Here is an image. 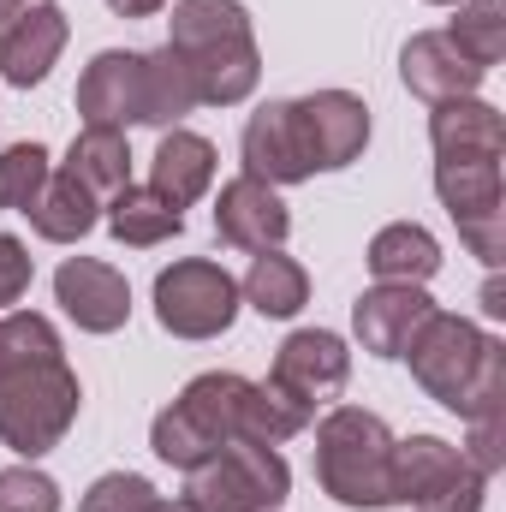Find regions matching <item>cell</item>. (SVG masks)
Returning a JSON list of instances; mask_svg holds the SVG:
<instances>
[{
  "label": "cell",
  "mask_w": 506,
  "mask_h": 512,
  "mask_svg": "<svg viewBox=\"0 0 506 512\" xmlns=\"http://www.w3.org/2000/svg\"><path fill=\"white\" fill-rule=\"evenodd\" d=\"M197 108V90H191V72L185 60L161 42L155 54H143V96H137V126L173 131L185 114Z\"/></svg>",
  "instance_id": "25"
},
{
  "label": "cell",
  "mask_w": 506,
  "mask_h": 512,
  "mask_svg": "<svg viewBox=\"0 0 506 512\" xmlns=\"http://www.w3.org/2000/svg\"><path fill=\"white\" fill-rule=\"evenodd\" d=\"M429 143H435V161H501L506 120L483 96H459L429 114Z\"/></svg>",
  "instance_id": "18"
},
{
  "label": "cell",
  "mask_w": 506,
  "mask_h": 512,
  "mask_svg": "<svg viewBox=\"0 0 506 512\" xmlns=\"http://www.w3.org/2000/svg\"><path fill=\"white\" fill-rule=\"evenodd\" d=\"M405 364L435 405L459 411L465 423L506 411V346L453 310L423 316V328L405 346Z\"/></svg>",
  "instance_id": "1"
},
{
  "label": "cell",
  "mask_w": 506,
  "mask_h": 512,
  "mask_svg": "<svg viewBox=\"0 0 506 512\" xmlns=\"http://www.w3.org/2000/svg\"><path fill=\"white\" fill-rule=\"evenodd\" d=\"M483 477L501 471V411L495 417H471V453H465Z\"/></svg>",
  "instance_id": "35"
},
{
  "label": "cell",
  "mask_w": 506,
  "mask_h": 512,
  "mask_svg": "<svg viewBox=\"0 0 506 512\" xmlns=\"http://www.w3.org/2000/svg\"><path fill=\"white\" fill-rule=\"evenodd\" d=\"M435 310V298L423 292V286H370L358 304H352V328H358V340H364V352H376V358H405V346H411V334L423 328V316Z\"/></svg>",
  "instance_id": "16"
},
{
  "label": "cell",
  "mask_w": 506,
  "mask_h": 512,
  "mask_svg": "<svg viewBox=\"0 0 506 512\" xmlns=\"http://www.w3.org/2000/svg\"><path fill=\"white\" fill-rule=\"evenodd\" d=\"M316 483L352 512H381L393 501V429L364 405H334L316 423Z\"/></svg>",
  "instance_id": "3"
},
{
  "label": "cell",
  "mask_w": 506,
  "mask_h": 512,
  "mask_svg": "<svg viewBox=\"0 0 506 512\" xmlns=\"http://www.w3.org/2000/svg\"><path fill=\"white\" fill-rule=\"evenodd\" d=\"M66 36H72L66 12H60L54 0H42L36 12H24V18H18L6 36H0V78H6L12 90H30V84H42V78L54 72V60H60Z\"/></svg>",
  "instance_id": "17"
},
{
  "label": "cell",
  "mask_w": 506,
  "mask_h": 512,
  "mask_svg": "<svg viewBox=\"0 0 506 512\" xmlns=\"http://www.w3.org/2000/svg\"><path fill=\"white\" fill-rule=\"evenodd\" d=\"M36 6H42V0H0V36H6L24 12H36Z\"/></svg>",
  "instance_id": "37"
},
{
  "label": "cell",
  "mask_w": 506,
  "mask_h": 512,
  "mask_svg": "<svg viewBox=\"0 0 506 512\" xmlns=\"http://www.w3.org/2000/svg\"><path fill=\"white\" fill-rule=\"evenodd\" d=\"M108 6H114L120 18H155V12H161L167 0H108Z\"/></svg>",
  "instance_id": "36"
},
{
  "label": "cell",
  "mask_w": 506,
  "mask_h": 512,
  "mask_svg": "<svg viewBox=\"0 0 506 512\" xmlns=\"http://www.w3.org/2000/svg\"><path fill=\"white\" fill-rule=\"evenodd\" d=\"M102 209H108V233H114L120 245H131V251H149V245H167V239L185 233V215H179L155 185H126V191L108 197Z\"/></svg>",
  "instance_id": "24"
},
{
  "label": "cell",
  "mask_w": 506,
  "mask_h": 512,
  "mask_svg": "<svg viewBox=\"0 0 506 512\" xmlns=\"http://www.w3.org/2000/svg\"><path fill=\"white\" fill-rule=\"evenodd\" d=\"M0 512H60V483L36 465L0 471Z\"/></svg>",
  "instance_id": "32"
},
{
  "label": "cell",
  "mask_w": 506,
  "mask_h": 512,
  "mask_svg": "<svg viewBox=\"0 0 506 512\" xmlns=\"http://www.w3.org/2000/svg\"><path fill=\"white\" fill-rule=\"evenodd\" d=\"M215 233H221L233 251H251V256L280 251L286 233H292V215H286V203H280L274 185L239 173V179H227L221 197H215Z\"/></svg>",
  "instance_id": "12"
},
{
  "label": "cell",
  "mask_w": 506,
  "mask_h": 512,
  "mask_svg": "<svg viewBox=\"0 0 506 512\" xmlns=\"http://www.w3.org/2000/svg\"><path fill=\"white\" fill-rule=\"evenodd\" d=\"M245 173L262 185H298L310 179V155H304V131H298V108L292 102H262L251 120H245Z\"/></svg>",
  "instance_id": "13"
},
{
  "label": "cell",
  "mask_w": 506,
  "mask_h": 512,
  "mask_svg": "<svg viewBox=\"0 0 506 512\" xmlns=\"http://www.w3.org/2000/svg\"><path fill=\"white\" fill-rule=\"evenodd\" d=\"M239 298L251 304L256 316L286 322V316H298L310 304V274H304V262H292L286 251H256L245 280H239Z\"/></svg>",
  "instance_id": "23"
},
{
  "label": "cell",
  "mask_w": 506,
  "mask_h": 512,
  "mask_svg": "<svg viewBox=\"0 0 506 512\" xmlns=\"http://www.w3.org/2000/svg\"><path fill=\"white\" fill-rule=\"evenodd\" d=\"M268 382L280 387L292 405H304V411L316 417L322 405H334V399L346 393V382H352V352H346V340L328 334V328H298V334H286V346L274 352Z\"/></svg>",
  "instance_id": "9"
},
{
  "label": "cell",
  "mask_w": 506,
  "mask_h": 512,
  "mask_svg": "<svg viewBox=\"0 0 506 512\" xmlns=\"http://www.w3.org/2000/svg\"><path fill=\"white\" fill-rule=\"evenodd\" d=\"M316 417L304 405H292L274 382H251V399H245V417H239V441H256V447H286L292 435H304Z\"/></svg>",
  "instance_id": "28"
},
{
  "label": "cell",
  "mask_w": 506,
  "mask_h": 512,
  "mask_svg": "<svg viewBox=\"0 0 506 512\" xmlns=\"http://www.w3.org/2000/svg\"><path fill=\"white\" fill-rule=\"evenodd\" d=\"M48 149L42 143H12V149H0V209H12V215H24L36 197H42V185H48Z\"/></svg>",
  "instance_id": "30"
},
{
  "label": "cell",
  "mask_w": 506,
  "mask_h": 512,
  "mask_svg": "<svg viewBox=\"0 0 506 512\" xmlns=\"http://www.w3.org/2000/svg\"><path fill=\"white\" fill-rule=\"evenodd\" d=\"M60 352V328L36 310H0V382L30 370V364H54Z\"/></svg>",
  "instance_id": "27"
},
{
  "label": "cell",
  "mask_w": 506,
  "mask_h": 512,
  "mask_svg": "<svg viewBox=\"0 0 506 512\" xmlns=\"http://www.w3.org/2000/svg\"><path fill=\"white\" fill-rule=\"evenodd\" d=\"M286 489L292 471L280 447H256V441H227L215 459L185 471V501L197 512H280Z\"/></svg>",
  "instance_id": "6"
},
{
  "label": "cell",
  "mask_w": 506,
  "mask_h": 512,
  "mask_svg": "<svg viewBox=\"0 0 506 512\" xmlns=\"http://www.w3.org/2000/svg\"><path fill=\"white\" fill-rule=\"evenodd\" d=\"M149 185H155L173 209H191V203L215 185V143L197 137V131H185V126L161 131L155 161H149Z\"/></svg>",
  "instance_id": "19"
},
{
  "label": "cell",
  "mask_w": 506,
  "mask_h": 512,
  "mask_svg": "<svg viewBox=\"0 0 506 512\" xmlns=\"http://www.w3.org/2000/svg\"><path fill=\"white\" fill-rule=\"evenodd\" d=\"M483 489H489V477L471 465L465 477H453L447 489H435L429 501H417V512H483Z\"/></svg>",
  "instance_id": "34"
},
{
  "label": "cell",
  "mask_w": 506,
  "mask_h": 512,
  "mask_svg": "<svg viewBox=\"0 0 506 512\" xmlns=\"http://www.w3.org/2000/svg\"><path fill=\"white\" fill-rule=\"evenodd\" d=\"M137 96H143V54L126 48H102L78 78V114L96 131L137 126Z\"/></svg>",
  "instance_id": "14"
},
{
  "label": "cell",
  "mask_w": 506,
  "mask_h": 512,
  "mask_svg": "<svg viewBox=\"0 0 506 512\" xmlns=\"http://www.w3.org/2000/svg\"><path fill=\"white\" fill-rule=\"evenodd\" d=\"M54 298L60 310L84 328V334H120L131 322V286L120 268L96 262V256H66L54 274Z\"/></svg>",
  "instance_id": "11"
},
{
  "label": "cell",
  "mask_w": 506,
  "mask_h": 512,
  "mask_svg": "<svg viewBox=\"0 0 506 512\" xmlns=\"http://www.w3.org/2000/svg\"><path fill=\"white\" fill-rule=\"evenodd\" d=\"M429 6H459V0H429Z\"/></svg>",
  "instance_id": "39"
},
{
  "label": "cell",
  "mask_w": 506,
  "mask_h": 512,
  "mask_svg": "<svg viewBox=\"0 0 506 512\" xmlns=\"http://www.w3.org/2000/svg\"><path fill=\"white\" fill-rule=\"evenodd\" d=\"M155 507H161V495H155V483L137 477V471H108V477H96L90 495L78 501V512H155Z\"/></svg>",
  "instance_id": "31"
},
{
  "label": "cell",
  "mask_w": 506,
  "mask_h": 512,
  "mask_svg": "<svg viewBox=\"0 0 506 512\" xmlns=\"http://www.w3.org/2000/svg\"><path fill=\"white\" fill-rule=\"evenodd\" d=\"M298 108V131H304V155H310V173H340L364 155L370 143V108L364 96L352 90H316Z\"/></svg>",
  "instance_id": "10"
},
{
  "label": "cell",
  "mask_w": 506,
  "mask_h": 512,
  "mask_svg": "<svg viewBox=\"0 0 506 512\" xmlns=\"http://www.w3.org/2000/svg\"><path fill=\"white\" fill-rule=\"evenodd\" d=\"M471 459L465 447L441 441V435H411V441H393V501L399 507H417L429 501L435 489H447L453 477H465Z\"/></svg>",
  "instance_id": "20"
},
{
  "label": "cell",
  "mask_w": 506,
  "mask_h": 512,
  "mask_svg": "<svg viewBox=\"0 0 506 512\" xmlns=\"http://www.w3.org/2000/svg\"><path fill=\"white\" fill-rule=\"evenodd\" d=\"M239 304H245L239 280L221 262H209V256H185V262L155 274V322L173 340H215V334H227Z\"/></svg>",
  "instance_id": "7"
},
{
  "label": "cell",
  "mask_w": 506,
  "mask_h": 512,
  "mask_svg": "<svg viewBox=\"0 0 506 512\" xmlns=\"http://www.w3.org/2000/svg\"><path fill=\"white\" fill-rule=\"evenodd\" d=\"M167 48L185 60L197 108H239L262 84L251 12L239 0H173V36Z\"/></svg>",
  "instance_id": "2"
},
{
  "label": "cell",
  "mask_w": 506,
  "mask_h": 512,
  "mask_svg": "<svg viewBox=\"0 0 506 512\" xmlns=\"http://www.w3.org/2000/svg\"><path fill=\"white\" fill-rule=\"evenodd\" d=\"M66 173L90 191V197H120L131 185V143L126 131H96L84 126L78 137H72V149H66Z\"/></svg>",
  "instance_id": "26"
},
{
  "label": "cell",
  "mask_w": 506,
  "mask_h": 512,
  "mask_svg": "<svg viewBox=\"0 0 506 512\" xmlns=\"http://www.w3.org/2000/svg\"><path fill=\"white\" fill-rule=\"evenodd\" d=\"M251 382L233 370H209L185 387L149 429V447L161 465L173 471H197L203 459H215L227 441H239V417H245Z\"/></svg>",
  "instance_id": "4"
},
{
  "label": "cell",
  "mask_w": 506,
  "mask_h": 512,
  "mask_svg": "<svg viewBox=\"0 0 506 512\" xmlns=\"http://www.w3.org/2000/svg\"><path fill=\"white\" fill-rule=\"evenodd\" d=\"M24 215H30L36 239H48V245H78V239L102 221V197H90V191L60 167V173H48L42 197H36Z\"/></svg>",
  "instance_id": "22"
},
{
  "label": "cell",
  "mask_w": 506,
  "mask_h": 512,
  "mask_svg": "<svg viewBox=\"0 0 506 512\" xmlns=\"http://www.w3.org/2000/svg\"><path fill=\"white\" fill-rule=\"evenodd\" d=\"M78 405H84V387L66 370V358L6 376L0 382V447H12L18 459L54 453L66 429L78 423Z\"/></svg>",
  "instance_id": "5"
},
{
  "label": "cell",
  "mask_w": 506,
  "mask_h": 512,
  "mask_svg": "<svg viewBox=\"0 0 506 512\" xmlns=\"http://www.w3.org/2000/svg\"><path fill=\"white\" fill-rule=\"evenodd\" d=\"M155 512H197V507H191V501H161Z\"/></svg>",
  "instance_id": "38"
},
{
  "label": "cell",
  "mask_w": 506,
  "mask_h": 512,
  "mask_svg": "<svg viewBox=\"0 0 506 512\" xmlns=\"http://www.w3.org/2000/svg\"><path fill=\"white\" fill-rule=\"evenodd\" d=\"M30 274H36V262L24 251V239L0 233V310H12V304L30 292Z\"/></svg>",
  "instance_id": "33"
},
{
  "label": "cell",
  "mask_w": 506,
  "mask_h": 512,
  "mask_svg": "<svg viewBox=\"0 0 506 512\" xmlns=\"http://www.w3.org/2000/svg\"><path fill=\"white\" fill-rule=\"evenodd\" d=\"M364 262H370V274L381 286H423V280L441 274V239L429 227H417V221H393L370 239Z\"/></svg>",
  "instance_id": "21"
},
{
  "label": "cell",
  "mask_w": 506,
  "mask_h": 512,
  "mask_svg": "<svg viewBox=\"0 0 506 512\" xmlns=\"http://www.w3.org/2000/svg\"><path fill=\"white\" fill-rule=\"evenodd\" d=\"M399 78H405V90H411V96H423L429 108H441V102L477 96L489 72H483V66H471V60L447 42V30H423V36H411V42H405V54H399Z\"/></svg>",
  "instance_id": "15"
},
{
  "label": "cell",
  "mask_w": 506,
  "mask_h": 512,
  "mask_svg": "<svg viewBox=\"0 0 506 512\" xmlns=\"http://www.w3.org/2000/svg\"><path fill=\"white\" fill-rule=\"evenodd\" d=\"M435 197L453 215L459 239L471 245L477 262L506 256V179L501 161H435Z\"/></svg>",
  "instance_id": "8"
},
{
  "label": "cell",
  "mask_w": 506,
  "mask_h": 512,
  "mask_svg": "<svg viewBox=\"0 0 506 512\" xmlns=\"http://www.w3.org/2000/svg\"><path fill=\"white\" fill-rule=\"evenodd\" d=\"M447 42L471 60V66H501L506 60V6L501 0H459L453 24H447Z\"/></svg>",
  "instance_id": "29"
}]
</instances>
